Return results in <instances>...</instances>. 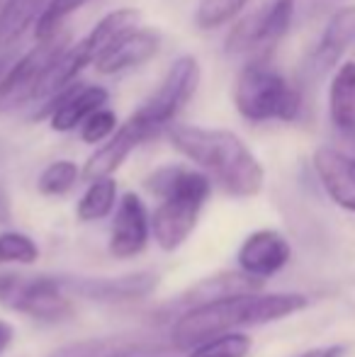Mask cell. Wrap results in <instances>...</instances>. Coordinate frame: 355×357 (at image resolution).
<instances>
[{
    "instance_id": "18",
    "label": "cell",
    "mask_w": 355,
    "mask_h": 357,
    "mask_svg": "<svg viewBox=\"0 0 355 357\" xmlns=\"http://www.w3.org/2000/svg\"><path fill=\"white\" fill-rule=\"evenodd\" d=\"M158 284L156 273H134L122 278H100V280H63L66 291L86 296L95 301H129L142 299Z\"/></svg>"
},
{
    "instance_id": "22",
    "label": "cell",
    "mask_w": 355,
    "mask_h": 357,
    "mask_svg": "<svg viewBox=\"0 0 355 357\" xmlns=\"http://www.w3.org/2000/svg\"><path fill=\"white\" fill-rule=\"evenodd\" d=\"M248 0H199L195 10V22L199 29H217L241 15Z\"/></svg>"
},
{
    "instance_id": "28",
    "label": "cell",
    "mask_w": 355,
    "mask_h": 357,
    "mask_svg": "<svg viewBox=\"0 0 355 357\" xmlns=\"http://www.w3.org/2000/svg\"><path fill=\"white\" fill-rule=\"evenodd\" d=\"M343 345H324V348H312L307 353H299L294 357H341Z\"/></svg>"
},
{
    "instance_id": "27",
    "label": "cell",
    "mask_w": 355,
    "mask_h": 357,
    "mask_svg": "<svg viewBox=\"0 0 355 357\" xmlns=\"http://www.w3.org/2000/svg\"><path fill=\"white\" fill-rule=\"evenodd\" d=\"M114 132H117V114H114L112 109L103 107V109H98V112H93L86 122H83L81 139L86 144H100V142H107Z\"/></svg>"
},
{
    "instance_id": "7",
    "label": "cell",
    "mask_w": 355,
    "mask_h": 357,
    "mask_svg": "<svg viewBox=\"0 0 355 357\" xmlns=\"http://www.w3.org/2000/svg\"><path fill=\"white\" fill-rule=\"evenodd\" d=\"M294 17V0H268L251 15L241 17L229 32L224 49L229 56H248V61L270 59Z\"/></svg>"
},
{
    "instance_id": "23",
    "label": "cell",
    "mask_w": 355,
    "mask_h": 357,
    "mask_svg": "<svg viewBox=\"0 0 355 357\" xmlns=\"http://www.w3.org/2000/svg\"><path fill=\"white\" fill-rule=\"evenodd\" d=\"M81 168H78L73 160H56V163L47 165L42 170L37 180V188L42 195H49V197H56V195H66L73 185L81 178Z\"/></svg>"
},
{
    "instance_id": "19",
    "label": "cell",
    "mask_w": 355,
    "mask_h": 357,
    "mask_svg": "<svg viewBox=\"0 0 355 357\" xmlns=\"http://www.w3.org/2000/svg\"><path fill=\"white\" fill-rule=\"evenodd\" d=\"M328 114L338 132L355 139V61H343L328 85Z\"/></svg>"
},
{
    "instance_id": "6",
    "label": "cell",
    "mask_w": 355,
    "mask_h": 357,
    "mask_svg": "<svg viewBox=\"0 0 355 357\" xmlns=\"http://www.w3.org/2000/svg\"><path fill=\"white\" fill-rule=\"evenodd\" d=\"M199 61L195 56H180L168 68L166 78L161 80L156 90L139 105V109L132 114V119L149 134V137H158L161 132L176 124V117L188 107V102L195 98L199 88Z\"/></svg>"
},
{
    "instance_id": "30",
    "label": "cell",
    "mask_w": 355,
    "mask_h": 357,
    "mask_svg": "<svg viewBox=\"0 0 355 357\" xmlns=\"http://www.w3.org/2000/svg\"><path fill=\"white\" fill-rule=\"evenodd\" d=\"M13 335H15L13 326H10L8 321L0 319V355L5 353V348H8V345H10V340H13Z\"/></svg>"
},
{
    "instance_id": "2",
    "label": "cell",
    "mask_w": 355,
    "mask_h": 357,
    "mask_svg": "<svg viewBox=\"0 0 355 357\" xmlns=\"http://www.w3.org/2000/svg\"><path fill=\"white\" fill-rule=\"evenodd\" d=\"M168 139L185 158L214 178L234 197H256L266 183V170L241 137L229 129L173 124Z\"/></svg>"
},
{
    "instance_id": "8",
    "label": "cell",
    "mask_w": 355,
    "mask_h": 357,
    "mask_svg": "<svg viewBox=\"0 0 355 357\" xmlns=\"http://www.w3.org/2000/svg\"><path fill=\"white\" fill-rule=\"evenodd\" d=\"M0 304L27 314L39 321H63L73 314V304L63 287V278H22V275H0Z\"/></svg>"
},
{
    "instance_id": "25",
    "label": "cell",
    "mask_w": 355,
    "mask_h": 357,
    "mask_svg": "<svg viewBox=\"0 0 355 357\" xmlns=\"http://www.w3.org/2000/svg\"><path fill=\"white\" fill-rule=\"evenodd\" d=\"M37 258H39V248L27 234H20V231H5V234H0V263L32 265Z\"/></svg>"
},
{
    "instance_id": "29",
    "label": "cell",
    "mask_w": 355,
    "mask_h": 357,
    "mask_svg": "<svg viewBox=\"0 0 355 357\" xmlns=\"http://www.w3.org/2000/svg\"><path fill=\"white\" fill-rule=\"evenodd\" d=\"M13 219V207H10V197L5 192V188L0 185V224H8Z\"/></svg>"
},
{
    "instance_id": "12",
    "label": "cell",
    "mask_w": 355,
    "mask_h": 357,
    "mask_svg": "<svg viewBox=\"0 0 355 357\" xmlns=\"http://www.w3.org/2000/svg\"><path fill=\"white\" fill-rule=\"evenodd\" d=\"M149 234H151V216L146 212V204L134 192L122 195L109 231V253L122 260L134 258L146 248Z\"/></svg>"
},
{
    "instance_id": "5",
    "label": "cell",
    "mask_w": 355,
    "mask_h": 357,
    "mask_svg": "<svg viewBox=\"0 0 355 357\" xmlns=\"http://www.w3.org/2000/svg\"><path fill=\"white\" fill-rule=\"evenodd\" d=\"M139 13L132 8H119L107 13L93 29L86 34L83 39H78L76 44H68L63 49V54L59 56V61L54 63L52 73H49L47 83H44L42 95L47 98H54L61 90L71 88L76 83L78 73L88 66H95L98 59L105 54V49L114 42L117 37H122L127 29L137 27Z\"/></svg>"
},
{
    "instance_id": "14",
    "label": "cell",
    "mask_w": 355,
    "mask_h": 357,
    "mask_svg": "<svg viewBox=\"0 0 355 357\" xmlns=\"http://www.w3.org/2000/svg\"><path fill=\"white\" fill-rule=\"evenodd\" d=\"M158 49H161V34L156 29L132 27L105 49V54L95 63V71L103 75L129 71L156 56Z\"/></svg>"
},
{
    "instance_id": "20",
    "label": "cell",
    "mask_w": 355,
    "mask_h": 357,
    "mask_svg": "<svg viewBox=\"0 0 355 357\" xmlns=\"http://www.w3.org/2000/svg\"><path fill=\"white\" fill-rule=\"evenodd\" d=\"M52 0H5L0 5V49H10L29 27H37Z\"/></svg>"
},
{
    "instance_id": "31",
    "label": "cell",
    "mask_w": 355,
    "mask_h": 357,
    "mask_svg": "<svg viewBox=\"0 0 355 357\" xmlns=\"http://www.w3.org/2000/svg\"><path fill=\"white\" fill-rule=\"evenodd\" d=\"M13 54L10 52H3L0 54V83H3V78H5V73L10 71V66H13Z\"/></svg>"
},
{
    "instance_id": "16",
    "label": "cell",
    "mask_w": 355,
    "mask_h": 357,
    "mask_svg": "<svg viewBox=\"0 0 355 357\" xmlns=\"http://www.w3.org/2000/svg\"><path fill=\"white\" fill-rule=\"evenodd\" d=\"M168 345L156 335L144 333H119L105 338H88L59 348L54 357H139L161 353Z\"/></svg>"
},
{
    "instance_id": "21",
    "label": "cell",
    "mask_w": 355,
    "mask_h": 357,
    "mask_svg": "<svg viewBox=\"0 0 355 357\" xmlns=\"http://www.w3.org/2000/svg\"><path fill=\"white\" fill-rule=\"evenodd\" d=\"M114 204H117V183L112 178H100L88 185L76 214L81 221H100L112 214Z\"/></svg>"
},
{
    "instance_id": "1",
    "label": "cell",
    "mask_w": 355,
    "mask_h": 357,
    "mask_svg": "<svg viewBox=\"0 0 355 357\" xmlns=\"http://www.w3.org/2000/svg\"><path fill=\"white\" fill-rule=\"evenodd\" d=\"M309 299L304 294H236L199 304L180 314L173 324L171 345L180 350H192L212 338L236 333L243 326H263L280 321L297 311L307 309Z\"/></svg>"
},
{
    "instance_id": "3",
    "label": "cell",
    "mask_w": 355,
    "mask_h": 357,
    "mask_svg": "<svg viewBox=\"0 0 355 357\" xmlns=\"http://www.w3.org/2000/svg\"><path fill=\"white\" fill-rule=\"evenodd\" d=\"M146 188L161 197L151 216L153 241L163 250L180 248L197 226L199 212L212 192V180L185 165H163L149 175Z\"/></svg>"
},
{
    "instance_id": "15",
    "label": "cell",
    "mask_w": 355,
    "mask_h": 357,
    "mask_svg": "<svg viewBox=\"0 0 355 357\" xmlns=\"http://www.w3.org/2000/svg\"><path fill=\"white\" fill-rule=\"evenodd\" d=\"M292 248L282 234L273 229H261L251 234L239 248V268L241 273L256 280H266L270 275L280 273L289 263Z\"/></svg>"
},
{
    "instance_id": "17",
    "label": "cell",
    "mask_w": 355,
    "mask_h": 357,
    "mask_svg": "<svg viewBox=\"0 0 355 357\" xmlns=\"http://www.w3.org/2000/svg\"><path fill=\"white\" fill-rule=\"evenodd\" d=\"M146 142H149V134L129 117L127 122H124L122 127H117V132L86 160V165H83V178H86L88 183L100 180V178H112V173L129 158V153Z\"/></svg>"
},
{
    "instance_id": "24",
    "label": "cell",
    "mask_w": 355,
    "mask_h": 357,
    "mask_svg": "<svg viewBox=\"0 0 355 357\" xmlns=\"http://www.w3.org/2000/svg\"><path fill=\"white\" fill-rule=\"evenodd\" d=\"M251 350V338L246 333H227L190 350L188 357H246Z\"/></svg>"
},
{
    "instance_id": "10",
    "label": "cell",
    "mask_w": 355,
    "mask_h": 357,
    "mask_svg": "<svg viewBox=\"0 0 355 357\" xmlns=\"http://www.w3.org/2000/svg\"><path fill=\"white\" fill-rule=\"evenodd\" d=\"M107 90L100 88V85H76L61 90L59 95L49 98V102H44L42 112L34 119L49 117L54 132H73V129L83 127V122L93 112L103 109L107 105Z\"/></svg>"
},
{
    "instance_id": "9",
    "label": "cell",
    "mask_w": 355,
    "mask_h": 357,
    "mask_svg": "<svg viewBox=\"0 0 355 357\" xmlns=\"http://www.w3.org/2000/svg\"><path fill=\"white\" fill-rule=\"evenodd\" d=\"M66 47L68 37L59 32L52 39H42L37 47L29 49L24 56H20L10 66V71L5 73L3 83H0V114L22 107L29 100L42 95L54 63L59 61Z\"/></svg>"
},
{
    "instance_id": "4",
    "label": "cell",
    "mask_w": 355,
    "mask_h": 357,
    "mask_svg": "<svg viewBox=\"0 0 355 357\" xmlns=\"http://www.w3.org/2000/svg\"><path fill=\"white\" fill-rule=\"evenodd\" d=\"M234 105L246 122H294L302 112V93L270 59L246 61L234 85Z\"/></svg>"
},
{
    "instance_id": "13",
    "label": "cell",
    "mask_w": 355,
    "mask_h": 357,
    "mask_svg": "<svg viewBox=\"0 0 355 357\" xmlns=\"http://www.w3.org/2000/svg\"><path fill=\"white\" fill-rule=\"evenodd\" d=\"M314 170L333 204L355 214V155L322 146L314 151Z\"/></svg>"
},
{
    "instance_id": "26",
    "label": "cell",
    "mask_w": 355,
    "mask_h": 357,
    "mask_svg": "<svg viewBox=\"0 0 355 357\" xmlns=\"http://www.w3.org/2000/svg\"><path fill=\"white\" fill-rule=\"evenodd\" d=\"M88 0H52L47 8V13L42 15V20L37 22V37L42 39H52L54 34L61 32V22L73 13V10L83 8Z\"/></svg>"
},
{
    "instance_id": "11",
    "label": "cell",
    "mask_w": 355,
    "mask_h": 357,
    "mask_svg": "<svg viewBox=\"0 0 355 357\" xmlns=\"http://www.w3.org/2000/svg\"><path fill=\"white\" fill-rule=\"evenodd\" d=\"M355 44V5H343L328 17L314 52L307 59L309 78L319 80L341 63L346 52Z\"/></svg>"
}]
</instances>
